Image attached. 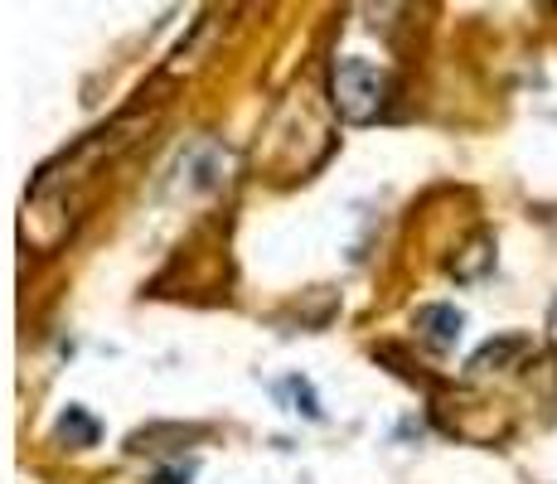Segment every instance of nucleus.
Segmentation results:
<instances>
[{"label": "nucleus", "mask_w": 557, "mask_h": 484, "mask_svg": "<svg viewBox=\"0 0 557 484\" xmlns=\"http://www.w3.org/2000/svg\"><path fill=\"white\" fill-rule=\"evenodd\" d=\"M548 325H553V335H557V300H553V310H548Z\"/></svg>", "instance_id": "nucleus-6"}, {"label": "nucleus", "mask_w": 557, "mask_h": 484, "mask_svg": "<svg viewBox=\"0 0 557 484\" xmlns=\"http://www.w3.org/2000/svg\"><path fill=\"white\" fill-rule=\"evenodd\" d=\"M59 440H69V446H92V440H98V422H92L88 412H83V407H69V412L59 417Z\"/></svg>", "instance_id": "nucleus-3"}, {"label": "nucleus", "mask_w": 557, "mask_h": 484, "mask_svg": "<svg viewBox=\"0 0 557 484\" xmlns=\"http://www.w3.org/2000/svg\"><path fill=\"white\" fill-rule=\"evenodd\" d=\"M417 330H422V339L432 344V349H456L460 330H466V315H460L456 306H426L422 315H417Z\"/></svg>", "instance_id": "nucleus-2"}, {"label": "nucleus", "mask_w": 557, "mask_h": 484, "mask_svg": "<svg viewBox=\"0 0 557 484\" xmlns=\"http://www.w3.org/2000/svg\"><path fill=\"white\" fill-rule=\"evenodd\" d=\"M276 397H286V402H292V412L320 417V402H315V393H310V383H306V378H286V383H276Z\"/></svg>", "instance_id": "nucleus-4"}, {"label": "nucleus", "mask_w": 557, "mask_h": 484, "mask_svg": "<svg viewBox=\"0 0 557 484\" xmlns=\"http://www.w3.org/2000/svg\"><path fill=\"white\" fill-rule=\"evenodd\" d=\"M330 97H335V112L345 116V122H373L383 107V73L373 69L369 59L345 53V59H335V69H330Z\"/></svg>", "instance_id": "nucleus-1"}, {"label": "nucleus", "mask_w": 557, "mask_h": 484, "mask_svg": "<svg viewBox=\"0 0 557 484\" xmlns=\"http://www.w3.org/2000/svg\"><path fill=\"white\" fill-rule=\"evenodd\" d=\"M519 349H523V339H490L485 349H480L475 359H470V369H475V373H485L490 363H509Z\"/></svg>", "instance_id": "nucleus-5"}]
</instances>
